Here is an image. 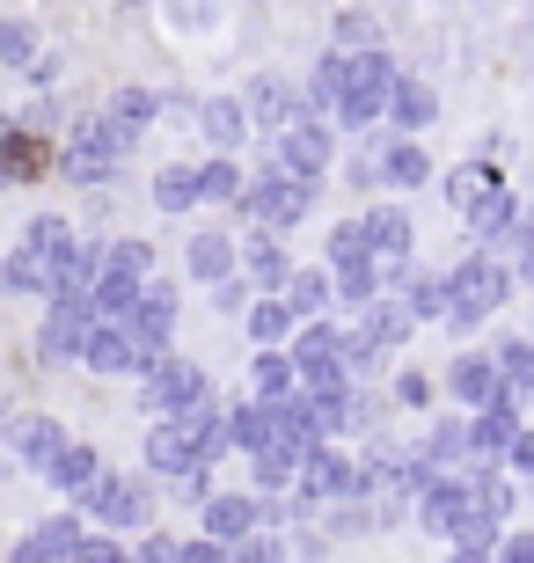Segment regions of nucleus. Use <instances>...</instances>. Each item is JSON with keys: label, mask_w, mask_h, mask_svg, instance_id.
Wrapping results in <instances>:
<instances>
[{"label": "nucleus", "mask_w": 534, "mask_h": 563, "mask_svg": "<svg viewBox=\"0 0 534 563\" xmlns=\"http://www.w3.org/2000/svg\"><path fill=\"white\" fill-rule=\"evenodd\" d=\"M389 59H381V52H367V44H359V59L351 66H337V88H345V118L351 125H367L373 110H381V96H389Z\"/></svg>", "instance_id": "obj_1"}, {"label": "nucleus", "mask_w": 534, "mask_h": 563, "mask_svg": "<svg viewBox=\"0 0 534 563\" xmlns=\"http://www.w3.org/2000/svg\"><path fill=\"white\" fill-rule=\"evenodd\" d=\"M505 286H513V278L498 272V264H469V272L454 278V308H461V322H469V314H483V308H498V300H505Z\"/></svg>", "instance_id": "obj_2"}, {"label": "nucleus", "mask_w": 534, "mask_h": 563, "mask_svg": "<svg viewBox=\"0 0 534 563\" xmlns=\"http://www.w3.org/2000/svg\"><path fill=\"white\" fill-rule=\"evenodd\" d=\"M44 140H30V132H8L0 125V184H30V176H44Z\"/></svg>", "instance_id": "obj_3"}, {"label": "nucleus", "mask_w": 534, "mask_h": 563, "mask_svg": "<svg viewBox=\"0 0 534 563\" xmlns=\"http://www.w3.org/2000/svg\"><path fill=\"white\" fill-rule=\"evenodd\" d=\"M198 396H206V374H198V366H162L154 388H146L154 410H198Z\"/></svg>", "instance_id": "obj_4"}, {"label": "nucleus", "mask_w": 534, "mask_h": 563, "mask_svg": "<svg viewBox=\"0 0 534 563\" xmlns=\"http://www.w3.org/2000/svg\"><path fill=\"white\" fill-rule=\"evenodd\" d=\"M110 162H118V132H110V125H81V140H74V154H66V168L96 184V176H110Z\"/></svg>", "instance_id": "obj_5"}, {"label": "nucleus", "mask_w": 534, "mask_h": 563, "mask_svg": "<svg viewBox=\"0 0 534 563\" xmlns=\"http://www.w3.org/2000/svg\"><path fill=\"white\" fill-rule=\"evenodd\" d=\"M323 132L315 125H301V132H286V176H315V168H323Z\"/></svg>", "instance_id": "obj_6"}, {"label": "nucleus", "mask_w": 534, "mask_h": 563, "mask_svg": "<svg viewBox=\"0 0 534 563\" xmlns=\"http://www.w3.org/2000/svg\"><path fill=\"white\" fill-rule=\"evenodd\" d=\"M154 461H162L168 476H176V468H190V461H198V432H176V424H168V432H154Z\"/></svg>", "instance_id": "obj_7"}, {"label": "nucleus", "mask_w": 534, "mask_h": 563, "mask_svg": "<svg viewBox=\"0 0 534 563\" xmlns=\"http://www.w3.org/2000/svg\"><path fill=\"white\" fill-rule=\"evenodd\" d=\"M454 388H461L469 402H498V374L483 366V358H461V366H454Z\"/></svg>", "instance_id": "obj_8"}, {"label": "nucleus", "mask_w": 534, "mask_h": 563, "mask_svg": "<svg viewBox=\"0 0 534 563\" xmlns=\"http://www.w3.org/2000/svg\"><path fill=\"white\" fill-rule=\"evenodd\" d=\"M88 358H96L103 374H124V366H140V352H132V344H124L118 330H96V344H88Z\"/></svg>", "instance_id": "obj_9"}, {"label": "nucleus", "mask_w": 534, "mask_h": 563, "mask_svg": "<svg viewBox=\"0 0 534 563\" xmlns=\"http://www.w3.org/2000/svg\"><path fill=\"white\" fill-rule=\"evenodd\" d=\"M96 512H103V520H140V490H132V483H103V490H96Z\"/></svg>", "instance_id": "obj_10"}, {"label": "nucleus", "mask_w": 534, "mask_h": 563, "mask_svg": "<svg viewBox=\"0 0 534 563\" xmlns=\"http://www.w3.org/2000/svg\"><path fill=\"white\" fill-rule=\"evenodd\" d=\"M88 308H59V314H52V330H44V336H52V352H81V344H88Z\"/></svg>", "instance_id": "obj_11"}, {"label": "nucleus", "mask_w": 534, "mask_h": 563, "mask_svg": "<svg viewBox=\"0 0 534 563\" xmlns=\"http://www.w3.org/2000/svg\"><path fill=\"white\" fill-rule=\"evenodd\" d=\"M389 96H395V118H411V125H425L432 110H439L432 88H417V81H389Z\"/></svg>", "instance_id": "obj_12"}, {"label": "nucleus", "mask_w": 534, "mask_h": 563, "mask_svg": "<svg viewBox=\"0 0 534 563\" xmlns=\"http://www.w3.org/2000/svg\"><path fill=\"white\" fill-rule=\"evenodd\" d=\"M249 520H257V505H249V498H220V505H212V527H220V534H249Z\"/></svg>", "instance_id": "obj_13"}, {"label": "nucleus", "mask_w": 534, "mask_h": 563, "mask_svg": "<svg viewBox=\"0 0 534 563\" xmlns=\"http://www.w3.org/2000/svg\"><path fill=\"white\" fill-rule=\"evenodd\" d=\"M154 198H162L168 212H176V206H190V198H198V176H184V168H168L162 184H154Z\"/></svg>", "instance_id": "obj_14"}, {"label": "nucleus", "mask_w": 534, "mask_h": 563, "mask_svg": "<svg viewBox=\"0 0 534 563\" xmlns=\"http://www.w3.org/2000/svg\"><path fill=\"white\" fill-rule=\"evenodd\" d=\"M52 476H59V483H88V476H96V461H88L81 446H59V454H52Z\"/></svg>", "instance_id": "obj_15"}, {"label": "nucleus", "mask_w": 534, "mask_h": 563, "mask_svg": "<svg viewBox=\"0 0 534 563\" xmlns=\"http://www.w3.org/2000/svg\"><path fill=\"white\" fill-rule=\"evenodd\" d=\"M206 132H212L220 146H235V140H242V110H235V103H212V110H206Z\"/></svg>", "instance_id": "obj_16"}, {"label": "nucleus", "mask_w": 534, "mask_h": 563, "mask_svg": "<svg viewBox=\"0 0 534 563\" xmlns=\"http://www.w3.org/2000/svg\"><path fill=\"white\" fill-rule=\"evenodd\" d=\"M389 184H425V154L417 146H395L389 154Z\"/></svg>", "instance_id": "obj_17"}, {"label": "nucleus", "mask_w": 534, "mask_h": 563, "mask_svg": "<svg viewBox=\"0 0 534 563\" xmlns=\"http://www.w3.org/2000/svg\"><path fill=\"white\" fill-rule=\"evenodd\" d=\"M22 446H30V454H37V461H52V454H59V446H66V439L52 432V424H22Z\"/></svg>", "instance_id": "obj_18"}, {"label": "nucleus", "mask_w": 534, "mask_h": 563, "mask_svg": "<svg viewBox=\"0 0 534 563\" xmlns=\"http://www.w3.org/2000/svg\"><path fill=\"white\" fill-rule=\"evenodd\" d=\"M0 59H30V30L22 22H0Z\"/></svg>", "instance_id": "obj_19"}, {"label": "nucleus", "mask_w": 534, "mask_h": 563, "mask_svg": "<svg viewBox=\"0 0 534 563\" xmlns=\"http://www.w3.org/2000/svg\"><path fill=\"white\" fill-rule=\"evenodd\" d=\"M476 198H483V176H476V168H469V176H454V206L469 212V206H476Z\"/></svg>", "instance_id": "obj_20"}, {"label": "nucleus", "mask_w": 534, "mask_h": 563, "mask_svg": "<svg viewBox=\"0 0 534 563\" xmlns=\"http://www.w3.org/2000/svg\"><path fill=\"white\" fill-rule=\"evenodd\" d=\"M257 110H264V118H286V88L264 81V88H257Z\"/></svg>", "instance_id": "obj_21"}, {"label": "nucleus", "mask_w": 534, "mask_h": 563, "mask_svg": "<svg viewBox=\"0 0 534 563\" xmlns=\"http://www.w3.org/2000/svg\"><path fill=\"white\" fill-rule=\"evenodd\" d=\"M323 300V272H301V286H293V308H315Z\"/></svg>", "instance_id": "obj_22"}, {"label": "nucleus", "mask_w": 534, "mask_h": 563, "mask_svg": "<svg viewBox=\"0 0 534 563\" xmlns=\"http://www.w3.org/2000/svg\"><path fill=\"white\" fill-rule=\"evenodd\" d=\"M227 264V242H198V272H220Z\"/></svg>", "instance_id": "obj_23"}]
</instances>
